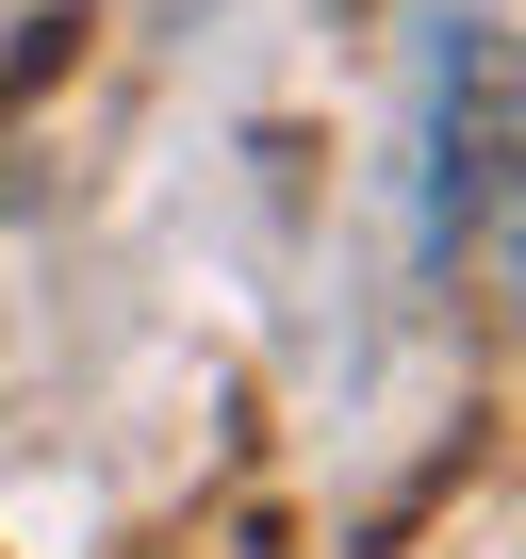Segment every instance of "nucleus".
<instances>
[{"label":"nucleus","mask_w":526,"mask_h":559,"mask_svg":"<svg viewBox=\"0 0 526 559\" xmlns=\"http://www.w3.org/2000/svg\"><path fill=\"white\" fill-rule=\"evenodd\" d=\"M493 198H510V50H493V17H444V50H428V214H411L428 280H461Z\"/></svg>","instance_id":"1"}]
</instances>
